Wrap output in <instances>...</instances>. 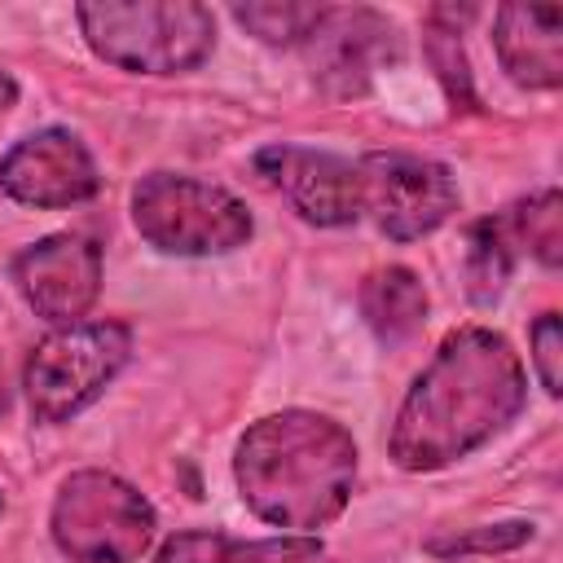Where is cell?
<instances>
[{
    "label": "cell",
    "mask_w": 563,
    "mask_h": 563,
    "mask_svg": "<svg viewBox=\"0 0 563 563\" xmlns=\"http://www.w3.org/2000/svg\"><path fill=\"white\" fill-rule=\"evenodd\" d=\"M528 405V369L515 343L488 325H457L409 383L387 457L409 475H431L501 435Z\"/></svg>",
    "instance_id": "1"
},
{
    "label": "cell",
    "mask_w": 563,
    "mask_h": 563,
    "mask_svg": "<svg viewBox=\"0 0 563 563\" xmlns=\"http://www.w3.org/2000/svg\"><path fill=\"white\" fill-rule=\"evenodd\" d=\"M356 440L317 409H277L251 422L233 449V484L242 506L277 528L317 537L356 488Z\"/></svg>",
    "instance_id": "2"
},
{
    "label": "cell",
    "mask_w": 563,
    "mask_h": 563,
    "mask_svg": "<svg viewBox=\"0 0 563 563\" xmlns=\"http://www.w3.org/2000/svg\"><path fill=\"white\" fill-rule=\"evenodd\" d=\"M75 22L92 57L128 75H189L216 53V13L198 0H84Z\"/></svg>",
    "instance_id": "3"
},
{
    "label": "cell",
    "mask_w": 563,
    "mask_h": 563,
    "mask_svg": "<svg viewBox=\"0 0 563 563\" xmlns=\"http://www.w3.org/2000/svg\"><path fill=\"white\" fill-rule=\"evenodd\" d=\"M48 532L70 563H136L158 537L150 497L114 471H70L48 506Z\"/></svg>",
    "instance_id": "4"
},
{
    "label": "cell",
    "mask_w": 563,
    "mask_h": 563,
    "mask_svg": "<svg viewBox=\"0 0 563 563\" xmlns=\"http://www.w3.org/2000/svg\"><path fill=\"white\" fill-rule=\"evenodd\" d=\"M132 229L163 255L207 260L251 242L255 220L238 194L185 172H150L132 185Z\"/></svg>",
    "instance_id": "5"
},
{
    "label": "cell",
    "mask_w": 563,
    "mask_h": 563,
    "mask_svg": "<svg viewBox=\"0 0 563 563\" xmlns=\"http://www.w3.org/2000/svg\"><path fill=\"white\" fill-rule=\"evenodd\" d=\"M128 356H132V325L119 317L57 325L31 347L22 365V391L31 418L44 427L70 422L119 378Z\"/></svg>",
    "instance_id": "6"
},
{
    "label": "cell",
    "mask_w": 563,
    "mask_h": 563,
    "mask_svg": "<svg viewBox=\"0 0 563 563\" xmlns=\"http://www.w3.org/2000/svg\"><path fill=\"white\" fill-rule=\"evenodd\" d=\"M361 216L391 242H418L462 211V189L440 158L405 150H369L356 158Z\"/></svg>",
    "instance_id": "7"
},
{
    "label": "cell",
    "mask_w": 563,
    "mask_h": 563,
    "mask_svg": "<svg viewBox=\"0 0 563 563\" xmlns=\"http://www.w3.org/2000/svg\"><path fill=\"white\" fill-rule=\"evenodd\" d=\"M312 84L330 101L365 97L374 75L400 57V26L369 4H330L299 44Z\"/></svg>",
    "instance_id": "8"
},
{
    "label": "cell",
    "mask_w": 563,
    "mask_h": 563,
    "mask_svg": "<svg viewBox=\"0 0 563 563\" xmlns=\"http://www.w3.org/2000/svg\"><path fill=\"white\" fill-rule=\"evenodd\" d=\"M9 277L35 317L53 325H75L101 299V246L88 233L62 229L26 242L13 255Z\"/></svg>",
    "instance_id": "9"
},
{
    "label": "cell",
    "mask_w": 563,
    "mask_h": 563,
    "mask_svg": "<svg viewBox=\"0 0 563 563\" xmlns=\"http://www.w3.org/2000/svg\"><path fill=\"white\" fill-rule=\"evenodd\" d=\"M101 172L92 150L70 128H40L0 154V194L18 207L62 211L97 198Z\"/></svg>",
    "instance_id": "10"
},
{
    "label": "cell",
    "mask_w": 563,
    "mask_h": 563,
    "mask_svg": "<svg viewBox=\"0 0 563 563\" xmlns=\"http://www.w3.org/2000/svg\"><path fill=\"white\" fill-rule=\"evenodd\" d=\"M255 172L317 229H343L361 220V172L352 158L273 141L255 150Z\"/></svg>",
    "instance_id": "11"
},
{
    "label": "cell",
    "mask_w": 563,
    "mask_h": 563,
    "mask_svg": "<svg viewBox=\"0 0 563 563\" xmlns=\"http://www.w3.org/2000/svg\"><path fill=\"white\" fill-rule=\"evenodd\" d=\"M493 53L515 88L554 92L563 84V9L506 0L493 9Z\"/></svg>",
    "instance_id": "12"
},
{
    "label": "cell",
    "mask_w": 563,
    "mask_h": 563,
    "mask_svg": "<svg viewBox=\"0 0 563 563\" xmlns=\"http://www.w3.org/2000/svg\"><path fill=\"white\" fill-rule=\"evenodd\" d=\"M356 303L378 343H405L427 321V286L409 264L369 268L356 290Z\"/></svg>",
    "instance_id": "13"
},
{
    "label": "cell",
    "mask_w": 563,
    "mask_h": 563,
    "mask_svg": "<svg viewBox=\"0 0 563 563\" xmlns=\"http://www.w3.org/2000/svg\"><path fill=\"white\" fill-rule=\"evenodd\" d=\"M519 242H515V229H510V216L506 211H493V216H479L466 224V255H462V282H466V299L488 308L501 299V290L510 286L515 277V264H519Z\"/></svg>",
    "instance_id": "14"
},
{
    "label": "cell",
    "mask_w": 563,
    "mask_h": 563,
    "mask_svg": "<svg viewBox=\"0 0 563 563\" xmlns=\"http://www.w3.org/2000/svg\"><path fill=\"white\" fill-rule=\"evenodd\" d=\"M462 18L466 13H457L453 4H435L422 22V53H427V66L435 70V84L449 97V110L453 114H475L479 97H475L471 62H466V48H462Z\"/></svg>",
    "instance_id": "15"
},
{
    "label": "cell",
    "mask_w": 563,
    "mask_h": 563,
    "mask_svg": "<svg viewBox=\"0 0 563 563\" xmlns=\"http://www.w3.org/2000/svg\"><path fill=\"white\" fill-rule=\"evenodd\" d=\"M325 9L330 4H317V0H246V4H233L229 13L251 40L268 48H299Z\"/></svg>",
    "instance_id": "16"
},
{
    "label": "cell",
    "mask_w": 563,
    "mask_h": 563,
    "mask_svg": "<svg viewBox=\"0 0 563 563\" xmlns=\"http://www.w3.org/2000/svg\"><path fill=\"white\" fill-rule=\"evenodd\" d=\"M510 229L519 251H528L541 268H559L563 264V194L559 189H537L519 202L506 207Z\"/></svg>",
    "instance_id": "17"
},
{
    "label": "cell",
    "mask_w": 563,
    "mask_h": 563,
    "mask_svg": "<svg viewBox=\"0 0 563 563\" xmlns=\"http://www.w3.org/2000/svg\"><path fill=\"white\" fill-rule=\"evenodd\" d=\"M532 523L528 519H501V523H479V528H466V532H453V537H431L422 550L435 554V559H466V554H510L519 545L532 541Z\"/></svg>",
    "instance_id": "18"
},
{
    "label": "cell",
    "mask_w": 563,
    "mask_h": 563,
    "mask_svg": "<svg viewBox=\"0 0 563 563\" xmlns=\"http://www.w3.org/2000/svg\"><path fill=\"white\" fill-rule=\"evenodd\" d=\"M154 563H233V537L220 528H185L154 550Z\"/></svg>",
    "instance_id": "19"
},
{
    "label": "cell",
    "mask_w": 563,
    "mask_h": 563,
    "mask_svg": "<svg viewBox=\"0 0 563 563\" xmlns=\"http://www.w3.org/2000/svg\"><path fill=\"white\" fill-rule=\"evenodd\" d=\"M528 347H532V369H537L545 396H563V321H559V312H541L532 321Z\"/></svg>",
    "instance_id": "20"
},
{
    "label": "cell",
    "mask_w": 563,
    "mask_h": 563,
    "mask_svg": "<svg viewBox=\"0 0 563 563\" xmlns=\"http://www.w3.org/2000/svg\"><path fill=\"white\" fill-rule=\"evenodd\" d=\"M321 554V537H264V541H233V563H303Z\"/></svg>",
    "instance_id": "21"
},
{
    "label": "cell",
    "mask_w": 563,
    "mask_h": 563,
    "mask_svg": "<svg viewBox=\"0 0 563 563\" xmlns=\"http://www.w3.org/2000/svg\"><path fill=\"white\" fill-rule=\"evenodd\" d=\"M13 101H18V79H13L9 70H0V114H4Z\"/></svg>",
    "instance_id": "22"
},
{
    "label": "cell",
    "mask_w": 563,
    "mask_h": 563,
    "mask_svg": "<svg viewBox=\"0 0 563 563\" xmlns=\"http://www.w3.org/2000/svg\"><path fill=\"white\" fill-rule=\"evenodd\" d=\"M0 413H9V387H4V374H0Z\"/></svg>",
    "instance_id": "23"
},
{
    "label": "cell",
    "mask_w": 563,
    "mask_h": 563,
    "mask_svg": "<svg viewBox=\"0 0 563 563\" xmlns=\"http://www.w3.org/2000/svg\"><path fill=\"white\" fill-rule=\"evenodd\" d=\"M0 515H4V493H0Z\"/></svg>",
    "instance_id": "24"
}]
</instances>
